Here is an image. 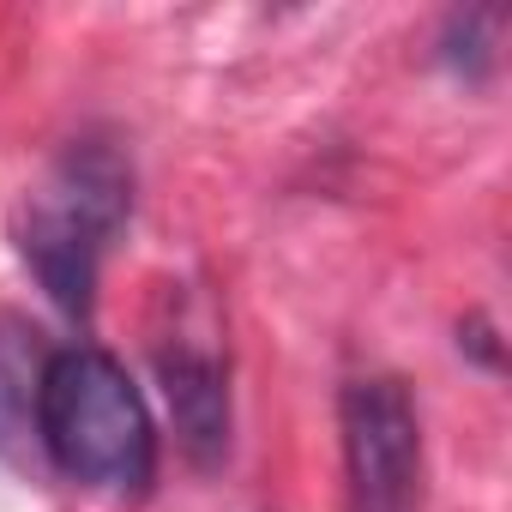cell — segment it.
<instances>
[{
    "instance_id": "3",
    "label": "cell",
    "mask_w": 512,
    "mask_h": 512,
    "mask_svg": "<svg viewBox=\"0 0 512 512\" xmlns=\"http://www.w3.org/2000/svg\"><path fill=\"white\" fill-rule=\"evenodd\" d=\"M350 512H416L422 506V422L404 380H350L338 398Z\"/></svg>"
},
{
    "instance_id": "4",
    "label": "cell",
    "mask_w": 512,
    "mask_h": 512,
    "mask_svg": "<svg viewBox=\"0 0 512 512\" xmlns=\"http://www.w3.org/2000/svg\"><path fill=\"white\" fill-rule=\"evenodd\" d=\"M157 380H163L181 452L199 470L223 464V452H229V368H223V356L211 344L175 332L157 344Z\"/></svg>"
},
{
    "instance_id": "2",
    "label": "cell",
    "mask_w": 512,
    "mask_h": 512,
    "mask_svg": "<svg viewBox=\"0 0 512 512\" xmlns=\"http://www.w3.org/2000/svg\"><path fill=\"white\" fill-rule=\"evenodd\" d=\"M133 211V169L109 139H73L49 175L25 193L19 253L49 290V302L73 320H91L97 266Z\"/></svg>"
},
{
    "instance_id": "1",
    "label": "cell",
    "mask_w": 512,
    "mask_h": 512,
    "mask_svg": "<svg viewBox=\"0 0 512 512\" xmlns=\"http://www.w3.org/2000/svg\"><path fill=\"white\" fill-rule=\"evenodd\" d=\"M37 434L61 476L97 494H145L157 476V428L109 350H55L37 380Z\"/></svg>"
}]
</instances>
